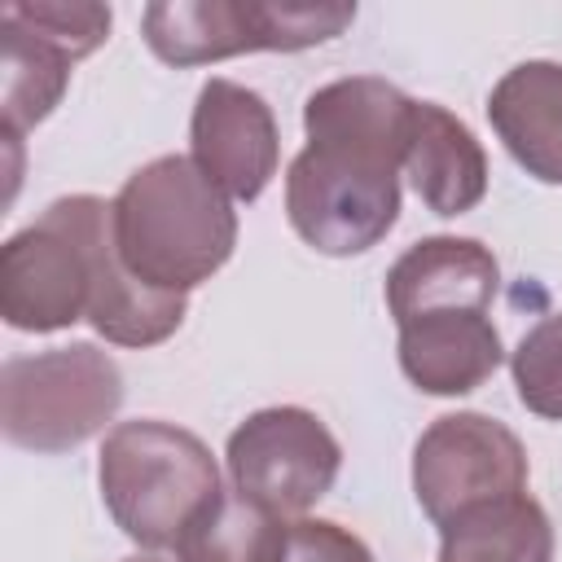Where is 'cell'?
Returning a JSON list of instances; mask_svg holds the SVG:
<instances>
[{
    "label": "cell",
    "instance_id": "cell-1",
    "mask_svg": "<svg viewBox=\"0 0 562 562\" xmlns=\"http://www.w3.org/2000/svg\"><path fill=\"white\" fill-rule=\"evenodd\" d=\"M413 110L417 101L373 75L338 79L307 101V149L285 171V215L312 250L360 255L391 233Z\"/></svg>",
    "mask_w": 562,
    "mask_h": 562
},
{
    "label": "cell",
    "instance_id": "cell-2",
    "mask_svg": "<svg viewBox=\"0 0 562 562\" xmlns=\"http://www.w3.org/2000/svg\"><path fill=\"white\" fill-rule=\"evenodd\" d=\"M501 268L474 237H426L386 272V307L400 325V369L417 391L465 395L501 364L487 321Z\"/></svg>",
    "mask_w": 562,
    "mask_h": 562
},
{
    "label": "cell",
    "instance_id": "cell-3",
    "mask_svg": "<svg viewBox=\"0 0 562 562\" xmlns=\"http://www.w3.org/2000/svg\"><path fill=\"white\" fill-rule=\"evenodd\" d=\"M114 211V246L132 277L149 290L184 294L220 272L237 241L228 193L202 176L193 158L167 154L127 176Z\"/></svg>",
    "mask_w": 562,
    "mask_h": 562
},
{
    "label": "cell",
    "instance_id": "cell-4",
    "mask_svg": "<svg viewBox=\"0 0 562 562\" xmlns=\"http://www.w3.org/2000/svg\"><path fill=\"white\" fill-rule=\"evenodd\" d=\"M220 492L211 448L193 430L140 417L105 435L101 496L123 536L140 549H176Z\"/></svg>",
    "mask_w": 562,
    "mask_h": 562
},
{
    "label": "cell",
    "instance_id": "cell-5",
    "mask_svg": "<svg viewBox=\"0 0 562 562\" xmlns=\"http://www.w3.org/2000/svg\"><path fill=\"white\" fill-rule=\"evenodd\" d=\"M119 400V364L88 342L9 360L0 378L4 435L31 452H66L83 443L114 417Z\"/></svg>",
    "mask_w": 562,
    "mask_h": 562
},
{
    "label": "cell",
    "instance_id": "cell-6",
    "mask_svg": "<svg viewBox=\"0 0 562 562\" xmlns=\"http://www.w3.org/2000/svg\"><path fill=\"white\" fill-rule=\"evenodd\" d=\"M356 4H255V0H176L145 9V44L167 66H202L255 48H312L351 26Z\"/></svg>",
    "mask_w": 562,
    "mask_h": 562
},
{
    "label": "cell",
    "instance_id": "cell-7",
    "mask_svg": "<svg viewBox=\"0 0 562 562\" xmlns=\"http://www.w3.org/2000/svg\"><path fill=\"white\" fill-rule=\"evenodd\" d=\"M342 448L307 408H259L228 435L233 492L277 518L307 514L338 479Z\"/></svg>",
    "mask_w": 562,
    "mask_h": 562
},
{
    "label": "cell",
    "instance_id": "cell-8",
    "mask_svg": "<svg viewBox=\"0 0 562 562\" xmlns=\"http://www.w3.org/2000/svg\"><path fill=\"white\" fill-rule=\"evenodd\" d=\"M413 492L439 527L479 501L527 492V452L509 426L483 413H448L417 439Z\"/></svg>",
    "mask_w": 562,
    "mask_h": 562
},
{
    "label": "cell",
    "instance_id": "cell-9",
    "mask_svg": "<svg viewBox=\"0 0 562 562\" xmlns=\"http://www.w3.org/2000/svg\"><path fill=\"white\" fill-rule=\"evenodd\" d=\"M88 250L61 202H53L40 224L13 233L0 250V316L13 329L53 334L88 316Z\"/></svg>",
    "mask_w": 562,
    "mask_h": 562
},
{
    "label": "cell",
    "instance_id": "cell-10",
    "mask_svg": "<svg viewBox=\"0 0 562 562\" xmlns=\"http://www.w3.org/2000/svg\"><path fill=\"white\" fill-rule=\"evenodd\" d=\"M61 211L70 215L83 250H88V277H92V294H88V321L97 325V334H105L110 342L123 347H154L162 338H171L184 321V294H162L149 290L140 277L127 272V263L119 259L114 246V211L101 198L75 193V198H57Z\"/></svg>",
    "mask_w": 562,
    "mask_h": 562
},
{
    "label": "cell",
    "instance_id": "cell-11",
    "mask_svg": "<svg viewBox=\"0 0 562 562\" xmlns=\"http://www.w3.org/2000/svg\"><path fill=\"white\" fill-rule=\"evenodd\" d=\"M193 162L228 198L255 202L277 171V123L259 92L211 79L193 105Z\"/></svg>",
    "mask_w": 562,
    "mask_h": 562
},
{
    "label": "cell",
    "instance_id": "cell-12",
    "mask_svg": "<svg viewBox=\"0 0 562 562\" xmlns=\"http://www.w3.org/2000/svg\"><path fill=\"white\" fill-rule=\"evenodd\" d=\"M505 149L544 184H562V66L522 61L487 97Z\"/></svg>",
    "mask_w": 562,
    "mask_h": 562
},
{
    "label": "cell",
    "instance_id": "cell-13",
    "mask_svg": "<svg viewBox=\"0 0 562 562\" xmlns=\"http://www.w3.org/2000/svg\"><path fill=\"white\" fill-rule=\"evenodd\" d=\"M417 198L435 215H465L487 193V162L470 127L435 101H417L404 158Z\"/></svg>",
    "mask_w": 562,
    "mask_h": 562
},
{
    "label": "cell",
    "instance_id": "cell-14",
    "mask_svg": "<svg viewBox=\"0 0 562 562\" xmlns=\"http://www.w3.org/2000/svg\"><path fill=\"white\" fill-rule=\"evenodd\" d=\"M439 540V562H553V527L527 492L452 514Z\"/></svg>",
    "mask_w": 562,
    "mask_h": 562
},
{
    "label": "cell",
    "instance_id": "cell-15",
    "mask_svg": "<svg viewBox=\"0 0 562 562\" xmlns=\"http://www.w3.org/2000/svg\"><path fill=\"white\" fill-rule=\"evenodd\" d=\"M0 35H4V48H0L4 140L18 145L22 132L35 127L40 119H48V110L61 101L66 79H70V57L9 18H0Z\"/></svg>",
    "mask_w": 562,
    "mask_h": 562
},
{
    "label": "cell",
    "instance_id": "cell-16",
    "mask_svg": "<svg viewBox=\"0 0 562 562\" xmlns=\"http://www.w3.org/2000/svg\"><path fill=\"white\" fill-rule=\"evenodd\" d=\"M285 518L241 492H220V501L184 531L176 553L180 562H285Z\"/></svg>",
    "mask_w": 562,
    "mask_h": 562
},
{
    "label": "cell",
    "instance_id": "cell-17",
    "mask_svg": "<svg viewBox=\"0 0 562 562\" xmlns=\"http://www.w3.org/2000/svg\"><path fill=\"white\" fill-rule=\"evenodd\" d=\"M0 18L26 26L31 35L61 48L70 61L88 57L110 35V9L105 4H70V0H35V4H4Z\"/></svg>",
    "mask_w": 562,
    "mask_h": 562
},
{
    "label": "cell",
    "instance_id": "cell-18",
    "mask_svg": "<svg viewBox=\"0 0 562 562\" xmlns=\"http://www.w3.org/2000/svg\"><path fill=\"white\" fill-rule=\"evenodd\" d=\"M514 386L536 417L562 422V312L522 334L514 351Z\"/></svg>",
    "mask_w": 562,
    "mask_h": 562
},
{
    "label": "cell",
    "instance_id": "cell-19",
    "mask_svg": "<svg viewBox=\"0 0 562 562\" xmlns=\"http://www.w3.org/2000/svg\"><path fill=\"white\" fill-rule=\"evenodd\" d=\"M285 562H373V553L338 522L294 518L285 540Z\"/></svg>",
    "mask_w": 562,
    "mask_h": 562
},
{
    "label": "cell",
    "instance_id": "cell-20",
    "mask_svg": "<svg viewBox=\"0 0 562 562\" xmlns=\"http://www.w3.org/2000/svg\"><path fill=\"white\" fill-rule=\"evenodd\" d=\"M123 562H162V558H154V553H145V558H140V553H136V558H123Z\"/></svg>",
    "mask_w": 562,
    "mask_h": 562
}]
</instances>
